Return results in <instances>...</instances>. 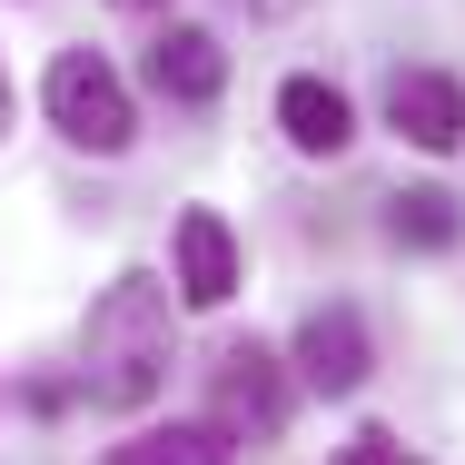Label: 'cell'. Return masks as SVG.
<instances>
[{"label": "cell", "instance_id": "cell-3", "mask_svg": "<svg viewBox=\"0 0 465 465\" xmlns=\"http://www.w3.org/2000/svg\"><path fill=\"white\" fill-rule=\"evenodd\" d=\"M208 406H218L208 426H218L228 446H238V436L268 446V436L287 426V367L268 357V347H228V357L208 367Z\"/></svg>", "mask_w": 465, "mask_h": 465}, {"label": "cell", "instance_id": "cell-4", "mask_svg": "<svg viewBox=\"0 0 465 465\" xmlns=\"http://www.w3.org/2000/svg\"><path fill=\"white\" fill-rule=\"evenodd\" d=\"M386 119H396V139H416V149H465V80L446 70H396L386 80Z\"/></svg>", "mask_w": 465, "mask_h": 465}, {"label": "cell", "instance_id": "cell-5", "mask_svg": "<svg viewBox=\"0 0 465 465\" xmlns=\"http://www.w3.org/2000/svg\"><path fill=\"white\" fill-rule=\"evenodd\" d=\"M297 376H307L317 396H357V386H367V317H357V307H317V317L297 327Z\"/></svg>", "mask_w": 465, "mask_h": 465}, {"label": "cell", "instance_id": "cell-10", "mask_svg": "<svg viewBox=\"0 0 465 465\" xmlns=\"http://www.w3.org/2000/svg\"><path fill=\"white\" fill-rule=\"evenodd\" d=\"M465 218H456V198L446 188H406V198H386V238L396 248H446Z\"/></svg>", "mask_w": 465, "mask_h": 465}, {"label": "cell", "instance_id": "cell-11", "mask_svg": "<svg viewBox=\"0 0 465 465\" xmlns=\"http://www.w3.org/2000/svg\"><path fill=\"white\" fill-rule=\"evenodd\" d=\"M327 465H416V456H406V446H396L386 426H367V436H347V446H337Z\"/></svg>", "mask_w": 465, "mask_h": 465}, {"label": "cell", "instance_id": "cell-6", "mask_svg": "<svg viewBox=\"0 0 465 465\" xmlns=\"http://www.w3.org/2000/svg\"><path fill=\"white\" fill-rule=\"evenodd\" d=\"M179 297L188 307H228L238 297V238L218 208H188L179 218Z\"/></svg>", "mask_w": 465, "mask_h": 465}, {"label": "cell", "instance_id": "cell-9", "mask_svg": "<svg viewBox=\"0 0 465 465\" xmlns=\"http://www.w3.org/2000/svg\"><path fill=\"white\" fill-rule=\"evenodd\" d=\"M238 446L218 436V426H139V436H119L109 465H228Z\"/></svg>", "mask_w": 465, "mask_h": 465}, {"label": "cell", "instance_id": "cell-1", "mask_svg": "<svg viewBox=\"0 0 465 465\" xmlns=\"http://www.w3.org/2000/svg\"><path fill=\"white\" fill-rule=\"evenodd\" d=\"M90 396L99 406H149L169 386V287L159 278H119L109 297L90 307Z\"/></svg>", "mask_w": 465, "mask_h": 465}, {"label": "cell", "instance_id": "cell-12", "mask_svg": "<svg viewBox=\"0 0 465 465\" xmlns=\"http://www.w3.org/2000/svg\"><path fill=\"white\" fill-rule=\"evenodd\" d=\"M248 10H258V20H287V10H307V0H248Z\"/></svg>", "mask_w": 465, "mask_h": 465}, {"label": "cell", "instance_id": "cell-14", "mask_svg": "<svg viewBox=\"0 0 465 465\" xmlns=\"http://www.w3.org/2000/svg\"><path fill=\"white\" fill-rule=\"evenodd\" d=\"M119 10H159V0H119Z\"/></svg>", "mask_w": 465, "mask_h": 465}, {"label": "cell", "instance_id": "cell-8", "mask_svg": "<svg viewBox=\"0 0 465 465\" xmlns=\"http://www.w3.org/2000/svg\"><path fill=\"white\" fill-rule=\"evenodd\" d=\"M149 80L169 99H188V109H208V99L228 90V50H218L208 30H159V40H149Z\"/></svg>", "mask_w": 465, "mask_h": 465}, {"label": "cell", "instance_id": "cell-2", "mask_svg": "<svg viewBox=\"0 0 465 465\" xmlns=\"http://www.w3.org/2000/svg\"><path fill=\"white\" fill-rule=\"evenodd\" d=\"M40 99H50V129H60L70 149H90V159H119V149L139 139V109H129L119 70H109L99 50H60L50 80H40Z\"/></svg>", "mask_w": 465, "mask_h": 465}, {"label": "cell", "instance_id": "cell-13", "mask_svg": "<svg viewBox=\"0 0 465 465\" xmlns=\"http://www.w3.org/2000/svg\"><path fill=\"white\" fill-rule=\"evenodd\" d=\"M0 129H10V70H0Z\"/></svg>", "mask_w": 465, "mask_h": 465}, {"label": "cell", "instance_id": "cell-7", "mask_svg": "<svg viewBox=\"0 0 465 465\" xmlns=\"http://www.w3.org/2000/svg\"><path fill=\"white\" fill-rule=\"evenodd\" d=\"M278 129H287V149L337 159V149L357 139V109H347V90H337V80H287V90H278Z\"/></svg>", "mask_w": 465, "mask_h": 465}]
</instances>
